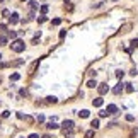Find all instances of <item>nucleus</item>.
<instances>
[{
  "label": "nucleus",
  "instance_id": "obj_6",
  "mask_svg": "<svg viewBox=\"0 0 138 138\" xmlns=\"http://www.w3.org/2000/svg\"><path fill=\"white\" fill-rule=\"evenodd\" d=\"M9 20H10L12 24H17L19 20H20V19H19V14H17V12H14V14H10V17H9Z\"/></svg>",
  "mask_w": 138,
  "mask_h": 138
},
{
  "label": "nucleus",
  "instance_id": "obj_35",
  "mask_svg": "<svg viewBox=\"0 0 138 138\" xmlns=\"http://www.w3.org/2000/svg\"><path fill=\"white\" fill-rule=\"evenodd\" d=\"M29 138H39V135H36V133H32V135H29Z\"/></svg>",
  "mask_w": 138,
  "mask_h": 138
},
{
  "label": "nucleus",
  "instance_id": "obj_8",
  "mask_svg": "<svg viewBox=\"0 0 138 138\" xmlns=\"http://www.w3.org/2000/svg\"><path fill=\"white\" fill-rule=\"evenodd\" d=\"M46 102H48V104H56L58 99H56L55 96H48V97H46Z\"/></svg>",
  "mask_w": 138,
  "mask_h": 138
},
{
  "label": "nucleus",
  "instance_id": "obj_11",
  "mask_svg": "<svg viewBox=\"0 0 138 138\" xmlns=\"http://www.w3.org/2000/svg\"><path fill=\"white\" fill-rule=\"evenodd\" d=\"M90 126H92V130H97L99 128V119H92L90 121Z\"/></svg>",
  "mask_w": 138,
  "mask_h": 138
},
{
  "label": "nucleus",
  "instance_id": "obj_27",
  "mask_svg": "<svg viewBox=\"0 0 138 138\" xmlns=\"http://www.w3.org/2000/svg\"><path fill=\"white\" fill-rule=\"evenodd\" d=\"M2 16H4V17H9V16H10V12L7 10V9H4V10H2Z\"/></svg>",
  "mask_w": 138,
  "mask_h": 138
},
{
  "label": "nucleus",
  "instance_id": "obj_12",
  "mask_svg": "<svg viewBox=\"0 0 138 138\" xmlns=\"http://www.w3.org/2000/svg\"><path fill=\"white\" fill-rule=\"evenodd\" d=\"M29 7H31V10H36V9H38V2H34V0H29Z\"/></svg>",
  "mask_w": 138,
  "mask_h": 138
},
{
  "label": "nucleus",
  "instance_id": "obj_34",
  "mask_svg": "<svg viewBox=\"0 0 138 138\" xmlns=\"http://www.w3.org/2000/svg\"><path fill=\"white\" fill-rule=\"evenodd\" d=\"M38 121H45V116H43V114H38Z\"/></svg>",
  "mask_w": 138,
  "mask_h": 138
},
{
  "label": "nucleus",
  "instance_id": "obj_20",
  "mask_svg": "<svg viewBox=\"0 0 138 138\" xmlns=\"http://www.w3.org/2000/svg\"><path fill=\"white\" fill-rule=\"evenodd\" d=\"M85 138H94V130H89V131L85 133Z\"/></svg>",
  "mask_w": 138,
  "mask_h": 138
},
{
  "label": "nucleus",
  "instance_id": "obj_7",
  "mask_svg": "<svg viewBox=\"0 0 138 138\" xmlns=\"http://www.w3.org/2000/svg\"><path fill=\"white\" fill-rule=\"evenodd\" d=\"M92 104L96 106V107H101V106L104 104V99H102V97H96V99L92 101Z\"/></svg>",
  "mask_w": 138,
  "mask_h": 138
},
{
  "label": "nucleus",
  "instance_id": "obj_38",
  "mask_svg": "<svg viewBox=\"0 0 138 138\" xmlns=\"http://www.w3.org/2000/svg\"><path fill=\"white\" fill-rule=\"evenodd\" d=\"M2 2H4V0H0V4H2Z\"/></svg>",
  "mask_w": 138,
  "mask_h": 138
},
{
  "label": "nucleus",
  "instance_id": "obj_24",
  "mask_svg": "<svg viewBox=\"0 0 138 138\" xmlns=\"http://www.w3.org/2000/svg\"><path fill=\"white\" fill-rule=\"evenodd\" d=\"M126 85V92H133V85L131 84H125Z\"/></svg>",
  "mask_w": 138,
  "mask_h": 138
},
{
  "label": "nucleus",
  "instance_id": "obj_9",
  "mask_svg": "<svg viewBox=\"0 0 138 138\" xmlns=\"http://www.w3.org/2000/svg\"><path fill=\"white\" fill-rule=\"evenodd\" d=\"M46 128H48V130H58V128H60V126H58V125H56L55 121H49L48 125H46Z\"/></svg>",
  "mask_w": 138,
  "mask_h": 138
},
{
  "label": "nucleus",
  "instance_id": "obj_30",
  "mask_svg": "<svg viewBox=\"0 0 138 138\" xmlns=\"http://www.w3.org/2000/svg\"><path fill=\"white\" fill-rule=\"evenodd\" d=\"M135 118H133V114H126V121H133Z\"/></svg>",
  "mask_w": 138,
  "mask_h": 138
},
{
  "label": "nucleus",
  "instance_id": "obj_33",
  "mask_svg": "<svg viewBox=\"0 0 138 138\" xmlns=\"http://www.w3.org/2000/svg\"><path fill=\"white\" fill-rule=\"evenodd\" d=\"M20 96H27V90L26 89H20Z\"/></svg>",
  "mask_w": 138,
  "mask_h": 138
},
{
  "label": "nucleus",
  "instance_id": "obj_4",
  "mask_svg": "<svg viewBox=\"0 0 138 138\" xmlns=\"http://www.w3.org/2000/svg\"><path fill=\"white\" fill-rule=\"evenodd\" d=\"M123 90H125V84H123V82H119V84H118V85H116L114 89H113V92L116 94V96H118V94H121Z\"/></svg>",
  "mask_w": 138,
  "mask_h": 138
},
{
  "label": "nucleus",
  "instance_id": "obj_1",
  "mask_svg": "<svg viewBox=\"0 0 138 138\" xmlns=\"http://www.w3.org/2000/svg\"><path fill=\"white\" fill-rule=\"evenodd\" d=\"M10 48H12V51H16V53H22L24 49H26V43L22 39H14L12 45H10Z\"/></svg>",
  "mask_w": 138,
  "mask_h": 138
},
{
  "label": "nucleus",
  "instance_id": "obj_29",
  "mask_svg": "<svg viewBox=\"0 0 138 138\" xmlns=\"http://www.w3.org/2000/svg\"><path fill=\"white\" fill-rule=\"evenodd\" d=\"M9 116H10L9 111H4V113H2V118H9Z\"/></svg>",
  "mask_w": 138,
  "mask_h": 138
},
{
  "label": "nucleus",
  "instance_id": "obj_37",
  "mask_svg": "<svg viewBox=\"0 0 138 138\" xmlns=\"http://www.w3.org/2000/svg\"><path fill=\"white\" fill-rule=\"evenodd\" d=\"M0 60H2V55H0Z\"/></svg>",
  "mask_w": 138,
  "mask_h": 138
},
{
  "label": "nucleus",
  "instance_id": "obj_32",
  "mask_svg": "<svg viewBox=\"0 0 138 138\" xmlns=\"http://www.w3.org/2000/svg\"><path fill=\"white\" fill-rule=\"evenodd\" d=\"M65 9H67V10H68V12H70V10H72V9H73V7H72V4H68V5H65Z\"/></svg>",
  "mask_w": 138,
  "mask_h": 138
},
{
  "label": "nucleus",
  "instance_id": "obj_5",
  "mask_svg": "<svg viewBox=\"0 0 138 138\" xmlns=\"http://www.w3.org/2000/svg\"><path fill=\"white\" fill-rule=\"evenodd\" d=\"M61 126H63V130H72V128H73V121H72V119H65Z\"/></svg>",
  "mask_w": 138,
  "mask_h": 138
},
{
  "label": "nucleus",
  "instance_id": "obj_14",
  "mask_svg": "<svg viewBox=\"0 0 138 138\" xmlns=\"http://www.w3.org/2000/svg\"><path fill=\"white\" fill-rule=\"evenodd\" d=\"M78 116H80V118H89V111H87V109H82L80 113H78Z\"/></svg>",
  "mask_w": 138,
  "mask_h": 138
},
{
  "label": "nucleus",
  "instance_id": "obj_15",
  "mask_svg": "<svg viewBox=\"0 0 138 138\" xmlns=\"http://www.w3.org/2000/svg\"><path fill=\"white\" fill-rule=\"evenodd\" d=\"M38 65H39V61H34V63L31 65V68H29V73H32V72L36 70V67H38Z\"/></svg>",
  "mask_w": 138,
  "mask_h": 138
},
{
  "label": "nucleus",
  "instance_id": "obj_21",
  "mask_svg": "<svg viewBox=\"0 0 138 138\" xmlns=\"http://www.w3.org/2000/svg\"><path fill=\"white\" fill-rule=\"evenodd\" d=\"M51 24H53V26H60V24H61V19H53Z\"/></svg>",
  "mask_w": 138,
  "mask_h": 138
},
{
  "label": "nucleus",
  "instance_id": "obj_31",
  "mask_svg": "<svg viewBox=\"0 0 138 138\" xmlns=\"http://www.w3.org/2000/svg\"><path fill=\"white\" fill-rule=\"evenodd\" d=\"M99 116H101V118H106L107 113H106V111H99Z\"/></svg>",
  "mask_w": 138,
  "mask_h": 138
},
{
  "label": "nucleus",
  "instance_id": "obj_16",
  "mask_svg": "<svg viewBox=\"0 0 138 138\" xmlns=\"http://www.w3.org/2000/svg\"><path fill=\"white\" fill-rule=\"evenodd\" d=\"M7 38H12V39H16V38H17V32H16V31H9V36H7Z\"/></svg>",
  "mask_w": 138,
  "mask_h": 138
},
{
  "label": "nucleus",
  "instance_id": "obj_28",
  "mask_svg": "<svg viewBox=\"0 0 138 138\" xmlns=\"http://www.w3.org/2000/svg\"><path fill=\"white\" fill-rule=\"evenodd\" d=\"M4 31H7V26L5 24H0V32H4Z\"/></svg>",
  "mask_w": 138,
  "mask_h": 138
},
{
  "label": "nucleus",
  "instance_id": "obj_18",
  "mask_svg": "<svg viewBox=\"0 0 138 138\" xmlns=\"http://www.w3.org/2000/svg\"><path fill=\"white\" fill-rule=\"evenodd\" d=\"M38 22H39V24H43V22H46V16H43V14H41V16L38 17Z\"/></svg>",
  "mask_w": 138,
  "mask_h": 138
},
{
  "label": "nucleus",
  "instance_id": "obj_17",
  "mask_svg": "<svg viewBox=\"0 0 138 138\" xmlns=\"http://www.w3.org/2000/svg\"><path fill=\"white\" fill-rule=\"evenodd\" d=\"M128 29H131V24H126L121 27V32H128Z\"/></svg>",
  "mask_w": 138,
  "mask_h": 138
},
{
  "label": "nucleus",
  "instance_id": "obj_25",
  "mask_svg": "<svg viewBox=\"0 0 138 138\" xmlns=\"http://www.w3.org/2000/svg\"><path fill=\"white\" fill-rule=\"evenodd\" d=\"M131 48H138V38L131 41Z\"/></svg>",
  "mask_w": 138,
  "mask_h": 138
},
{
  "label": "nucleus",
  "instance_id": "obj_10",
  "mask_svg": "<svg viewBox=\"0 0 138 138\" xmlns=\"http://www.w3.org/2000/svg\"><path fill=\"white\" fill-rule=\"evenodd\" d=\"M7 43H9V38H7V36H4V34H0V45L5 46Z\"/></svg>",
  "mask_w": 138,
  "mask_h": 138
},
{
  "label": "nucleus",
  "instance_id": "obj_36",
  "mask_svg": "<svg viewBox=\"0 0 138 138\" xmlns=\"http://www.w3.org/2000/svg\"><path fill=\"white\" fill-rule=\"evenodd\" d=\"M20 2H27V0H20Z\"/></svg>",
  "mask_w": 138,
  "mask_h": 138
},
{
  "label": "nucleus",
  "instance_id": "obj_39",
  "mask_svg": "<svg viewBox=\"0 0 138 138\" xmlns=\"http://www.w3.org/2000/svg\"><path fill=\"white\" fill-rule=\"evenodd\" d=\"M0 82H2V80H0Z\"/></svg>",
  "mask_w": 138,
  "mask_h": 138
},
{
  "label": "nucleus",
  "instance_id": "obj_19",
  "mask_svg": "<svg viewBox=\"0 0 138 138\" xmlns=\"http://www.w3.org/2000/svg\"><path fill=\"white\" fill-rule=\"evenodd\" d=\"M19 78H20V75H19V73H12V75H10V80H14V82L19 80Z\"/></svg>",
  "mask_w": 138,
  "mask_h": 138
},
{
  "label": "nucleus",
  "instance_id": "obj_23",
  "mask_svg": "<svg viewBox=\"0 0 138 138\" xmlns=\"http://www.w3.org/2000/svg\"><path fill=\"white\" fill-rule=\"evenodd\" d=\"M116 77H118V78H123V77H125V72L118 70V72H116Z\"/></svg>",
  "mask_w": 138,
  "mask_h": 138
},
{
  "label": "nucleus",
  "instance_id": "obj_26",
  "mask_svg": "<svg viewBox=\"0 0 138 138\" xmlns=\"http://www.w3.org/2000/svg\"><path fill=\"white\" fill-rule=\"evenodd\" d=\"M22 119H26V121H27V123H29V125H31V123H32V121H34V119H32V118H31V116H24V118H22Z\"/></svg>",
  "mask_w": 138,
  "mask_h": 138
},
{
  "label": "nucleus",
  "instance_id": "obj_22",
  "mask_svg": "<svg viewBox=\"0 0 138 138\" xmlns=\"http://www.w3.org/2000/svg\"><path fill=\"white\" fill-rule=\"evenodd\" d=\"M48 12V5H41V14L45 16V14Z\"/></svg>",
  "mask_w": 138,
  "mask_h": 138
},
{
  "label": "nucleus",
  "instance_id": "obj_3",
  "mask_svg": "<svg viewBox=\"0 0 138 138\" xmlns=\"http://www.w3.org/2000/svg\"><path fill=\"white\" fill-rule=\"evenodd\" d=\"M106 113H107V116H116L118 114V107H116L114 104H109L107 109H106Z\"/></svg>",
  "mask_w": 138,
  "mask_h": 138
},
{
  "label": "nucleus",
  "instance_id": "obj_2",
  "mask_svg": "<svg viewBox=\"0 0 138 138\" xmlns=\"http://www.w3.org/2000/svg\"><path fill=\"white\" fill-rule=\"evenodd\" d=\"M97 90H99L101 96H104V94L109 92V85L107 84H97Z\"/></svg>",
  "mask_w": 138,
  "mask_h": 138
},
{
  "label": "nucleus",
  "instance_id": "obj_13",
  "mask_svg": "<svg viewBox=\"0 0 138 138\" xmlns=\"http://www.w3.org/2000/svg\"><path fill=\"white\" fill-rule=\"evenodd\" d=\"M87 87H90V89L97 87V82H96V78H94V80H89V82H87Z\"/></svg>",
  "mask_w": 138,
  "mask_h": 138
}]
</instances>
